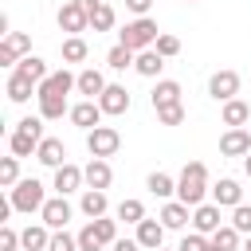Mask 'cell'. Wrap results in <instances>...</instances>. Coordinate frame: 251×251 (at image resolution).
<instances>
[{"mask_svg": "<svg viewBox=\"0 0 251 251\" xmlns=\"http://www.w3.org/2000/svg\"><path fill=\"white\" fill-rule=\"evenodd\" d=\"M20 247L24 251H47L51 247V227L47 224H27L20 231Z\"/></svg>", "mask_w": 251, "mask_h": 251, "instance_id": "603a6c76", "label": "cell"}, {"mask_svg": "<svg viewBox=\"0 0 251 251\" xmlns=\"http://www.w3.org/2000/svg\"><path fill=\"white\" fill-rule=\"evenodd\" d=\"M114 20H118V16H114V8H110V4H98V8L90 12V27H94V31H110V27H114Z\"/></svg>", "mask_w": 251, "mask_h": 251, "instance_id": "8d00e7d4", "label": "cell"}, {"mask_svg": "<svg viewBox=\"0 0 251 251\" xmlns=\"http://www.w3.org/2000/svg\"><path fill=\"white\" fill-rule=\"evenodd\" d=\"M145 188H149L157 200H169V196L176 192V180H173L169 173H161V169H157V173H149V176H145Z\"/></svg>", "mask_w": 251, "mask_h": 251, "instance_id": "83f0119b", "label": "cell"}, {"mask_svg": "<svg viewBox=\"0 0 251 251\" xmlns=\"http://www.w3.org/2000/svg\"><path fill=\"white\" fill-rule=\"evenodd\" d=\"M8 200H12V212H43V204H47V192H43V180H35V176H27V180H20L12 192H8Z\"/></svg>", "mask_w": 251, "mask_h": 251, "instance_id": "3957f363", "label": "cell"}, {"mask_svg": "<svg viewBox=\"0 0 251 251\" xmlns=\"http://www.w3.org/2000/svg\"><path fill=\"white\" fill-rule=\"evenodd\" d=\"M75 4H78V8H86V16H90V12H94L98 4H106V0H75Z\"/></svg>", "mask_w": 251, "mask_h": 251, "instance_id": "c3c4849f", "label": "cell"}, {"mask_svg": "<svg viewBox=\"0 0 251 251\" xmlns=\"http://www.w3.org/2000/svg\"><path fill=\"white\" fill-rule=\"evenodd\" d=\"M157 251H169V247H157Z\"/></svg>", "mask_w": 251, "mask_h": 251, "instance_id": "f5cc1de1", "label": "cell"}, {"mask_svg": "<svg viewBox=\"0 0 251 251\" xmlns=\"http://www.w3.org/2000/svg\"><path fill=\"white\" fill-rule=\"evenodd\" d=\"M137 63V51H129L126 43H114L110 51H106V67L110 71H126V67H133Z\"/></svg>", "mask_w": 251, "mask_h": 251, "instance_id": "f1b7e54d", "label": "cell"}, {"mask_svg": "<svg viewBox=\"0 0 251 251\" xmlns=\"http://www.w3.org/2000/svg\"><path fill=\"white\" fill-rule=\"evenodd\" d=\"M16 71H20V75H24V78H31V82H35V86H39V82H43V78H47V75H51V71H47V63H43V59H39V55H24V59H20V63H16Z\"/></svg>", "mask_w": 251, "mask_h": 251, "instance_id": "4316f807", "label": "cell"}, {"mask_svg": "<svg viewBox=\"0 0 251 251\" xmlns=\"http://www.w3.org/2000/svg\"><path fill=\"white\" fill-rule=\"evenodd\" d=\"M47 251H78V235H67V231H51V247Z\"/></svg>", "mask_w": 251, "mask_h": 251, "instance_id": "7bdbcfd3", "label": "cell"}, {"mask_svg": "<svg viewBox=\"0 0 251 251\" xmlns=\"http://www.w3.org/2000/svg\"><path fill=\"white\" fill-rule=\"evenodd\" d=\"M239 235H251V204H239V208H231V220H227Z\"/></svg>", "mask_w": 251, "mask_h": 251, "instance_id": "f35d334b", "label": "cell"}, {"mask_svg": "<svg viewBox=\"0 0 251 251\" xmlns=\"http://www.w3.org/2000/svg\"><path fill=\"white\" fill-rule=\"evenodd\" d=\"M106 86H110V82H106V75H102V71H94V67L78 71V86H75V90H78V94H86L90 102H98Z\"/></svg>", "mask_w": 251, "mask_h": 251, "instance_id": "ffe728a7", "label": "cell"}, {"mask_svg": "<svg viewBox=\"0 0 251 251\" xmlns=\"http://www.w3.org/2000/svg\"><path fill=\"white\" fill-rule=\"evenodd\" d=\"M157 220H161L169 231H180L184 224H192V208H188V204H180V200H165Z\"/></svg>", "mask_w": 251, "mask_h": 251, "instance_id": "5bb4252c", "label": "cell"}, {"mask_svg": "<svg viewBox=\"0 0 251 251\" xmlns=\"http://www.w3.org/2000/svg\"><path fill=\"white\" fill-rule=\"evenodd\" d=\"M35 90H39V86H35L31 78H24L20 71H12V75H8V82H4V94H8V102H16V106H24Z\"/></svg>", "mask_w": 251, "mask_h": 251, "instance_id": "44dd1931", "label": "cell"}, {"mask_svg": "<svg viewBox=\"0 0 251 251\" xmlns=\"http://www.w3.org/2000/svg\"><path fill=\"white\" fill-rule=\"evenodd\" d=\"M208 239H212V247H220V251H239V239H243V235H239L231 224H224V227H220L216 235H208Z\"/></svg>", "mask_w": 251, "mask_h": 251, "instance_id": "d6a6232c", "label": "cell"}, {"mask_svg": "<svg viewBox=\"0 0 251 251\" xmlns=\"http://www.w3.org/2000/svg\"><path fill=\"white\" fill-rule=\"evenodd\" d=\"M8 149H12V157H31V153L39 149V141H35L31 133H24V129H12V133H8Z\"/></svg>", "mask_w": 251, "mask_h": 251, "instance_id": "f546056e", "label": "cell"}, {"mask_svg": "<svg viewBox=\"0 0 251 251\" xmlns=\"http://www.w3.org/2000/svg\"><path fill=\"white\" fill-rule=\"evenodd\" d=\"M86 55H90V47H86L82 35H67L63 39V63H82Z\"/></svg>", "mask_w": 251, "mask_h": 251, "instance_id": "4dcf8cb0", "label": "cell"}, {"mask_svg": "<svg viewBox=\"0 0 251 251\" xmlns=\"http://www.w3.org/2000/svg\"><path fill=\"white\" fill-rule=\"evenodd\" d=\"M98 106H102V114L118 118V114H126V110H129V90H126V86H118V82H110V86L102 90Z\"/></svg>", "mask_w": 251, "mask_h": 251, "instance_id": "4fadbf2b", "label": "cell"}, {"mask_svg": "<svg viewBox=\"0 0 251 251\" xmlns=\"http://www.w3.org/2000/svg\"><path fill=\"white\" fill-rule=\"evenodd\" d=\"M153 51H157L161 59H173V55H180V39H176V35H169V31H161V35H157V43H153Z\"/></svg>", "mask_w": 251, "mask_h": 251, "instance_id": "74e56055", "label": "cell"}, {"mask_svg": "<svg viewBox=\"0 0 251 251\" xmlns=\"http://www.w3.org/2000/svg\"><path fill=\"white\" fill-rule=\"evenodd\" d=\"M82 184H86V176H82V169H78V165H71V161H67L63 169H55V192H59V196H71V192H78Z\"/></svg>", "mask_w": 251, "mask_h": 251, "instance_id": "d6986e66", "label": "cell"}, {"mask_svg": "<svg viewBox=\"0 0 251 251\" xmlns=\"http://www.w3.org/2000/svg\"><path fill=\"white\" fill-rule=\"evenodd\" d=\"M208 251H220V247H208Z\"/></svg>", "mask_w": 251, "mask_h": 251, "instance_id": "816d5d0a", "label": "cell"}, {"mask_svg": "<svg viewBox=\"0 0 251 251\" xmlns=\"http://www.w3.org/2000/svg\"><path fill=\"white\" fill-rule=\"evenodd\" d=\"M24 55H31V39H27L24 31H8V35L0 39V67H12V71H16V63H20Z\"/></svg>", "mask_w": 251, "mask_h": 251, "instance_id": "8992f818", "label": "cell"}, {"mask_svg": "<svg viewBox=\"0 0 251 251\" xmlns=\"http://www.w3.org/2000/svg\"><path fill=\"white\" fill-rule=\"evenodd\" d=\"M94 224V231H98V239H102V247H114L118 243V220H110V216H102V220H90Z\"/></svg>", "mask_w": 251, "mask_h": 251, "instance_id": "d590c367", "label": "cell"}, {"mask_svg": "<svg viewBox=\"0 0 251 251\" xmlns=\"http://www.w3.org/2000/svg\"><path fill=\"white\" fill-rule=\"evenodd\" d=\"M106 208H110V200H106V192H98V188H82V200H78V212H82L86 220H102V216H106Z\"/></svg>", "mask_w": 251, "mask_h": 251, "instance_id": "cb8c5ba5", "label": "cell"}, {"mask_svg": "<svg viewBox=\"0 0 251 251\" xmlns=\"http://www.w3.org/2000/svg\"><path fill=\"white\" fill-rule=\"evenodd\" d=\"M0 184H4L8 192L20 184V157H4V161H0Z\"/></svg>", "mask_w": 251, "mask_h": 251, "instance_id": "e575fe53", "label": "cell"}, {"mask_svg": "<svg viewBox=\"0 0 251 251\" xmlns=\"http://www.w3.org/2000/svg\"><path fill=\"white\" fill-rule=\"evenodd\" d=\"M114 216H118V220H126V224H133V227H137V224H141V220H145V204H141V200H133V196H126V200H122V204H118V212H114Z\"/></svg>", "mask_w": 251, "mask_h": 251, "instance_id": "1f68e13d", "label": "cell"}, {"mask_svg": "<svg viewBox=\"0 0 251 251\" xmlns=\"http://www.w3.org/2000/svg\"><path fill=\"white\" fill-rule=\"evenodd\" d=\"M243 173H247V176H251V153H247V157H243Z\"/></svg>", "mask_w": 251, "mask_h": 251, "instance_id": "681fc988", "label": "cell"}, {"mask_svg": "<svg viewBox=\"0 0 251 251\" xmlns=\"http://www.w3.org/2000/svg\"><path fill=\"white\" fill-rule=\"evenodd\" d=\"M243 251H251V235H243Z\"/></svg>", "mask_w": 251, "mask_h": 251, "instance_id": "f907efd6", "label": "cell"}, {"mask_svg": "<svg viewBox=\"0 0 251 251\" xmlns=\"http://www.w3.org/2000/svg\"><path fill=\"white\" fill-rule=\"evenodd\" d=\"M67 118H71V126H78V129H86V133H90V129H98V126H102V106H98V102H90V98H82V102H75V106H71V114H67Z\"/></svg>", "mask_w": 251, "mask_h": 251, "instance_id": "30bf717a", "label": "cell"}, {"mask_svg": "<svg viewBox=\"0 0 251 251\" xmlns=\"http://www.w3.org/2000/svg\"><path fill=\"white\" fill-rule=\"evenodd\" d=\"M126 8L141 20V16H149V8H153V0H126Z\"/></svg>", "mask_w": 251, "mask_h": 251, "instance_id": "bcb514c9", "label": "cell"}, {"mask_svg": "<svg viewBox=\"0 0 251 251\" xmlns=\"http://www.w3.org/2000/svg\"><path fill=\"white\" fill-rule=\"evenodd\" d=\"M78 86V75H71L67 67L63 71H51L43 82H39V90H35V98H67L71 90Z\"/></svg>", "mask_w": 251, "mask_h": 251, "instance_id": "5b68a950", "label": "cell"}, {"mask_svg": "<svg viewBox=\"0 0 251 251\" xmlns=\"http://www.w3.org/2000/svg\"><path fill=\"white\" fill-rule=\"evenodd\" d=\"M86 149H90V157H114L118 149H122V133L114 129V126H98V129H90L86 133Z\"/></svg>", "mask_w": 251, "mask_h": 251, "instance_id": "277c9868", "label": "cell"}, {"mask_svg": "<svg viewBox=\"0 0 251 251\" xmlns=\"http://www.w3.org/2000/svg\"><path fill=\"white\" fill-rule=\"evenodd\" d=\"M157 35H161V27H157V20H149V16H141V20H129L122 31H118V43H126L129 51H149L153 43H157Z\"/></svg>", "mask_w": 251, "mask_h": 251, "instance_id": "7a4b0ae2", "label": "cell"}, {"mask_svg": "<svg viewBox=\"0 0 251 251\" xmlns=\"http://www.w3.org/2000/svg\"><path fill=\"white\" fill-rule=\"evenodd\" d=\"M71 216H75V208L67 204V196H47V204H43V212H39V220H43L51 231H67Z\"/></svg>", "mask_w": 251, "mask_h": 251, "instance_id": "ba28073f", "label": "cell"}, {"mask_svg": "<svg viewBox=\"0 0 251 251\" xmlns=\"http://www.w3.org/2000/svg\"><path fill=\"white\" fill-rule=\"evenodd\" d=\"M63 114H71L67 98H39V118H43V122H55V118H63Z\"/></svg>", "mask_w": 251, "mask_h": 251, "instance_id": "836d02e7", "label": "cell"}, {"mask_svg": "<svg viewBox=\"0 0 251 251\" xmlns=\"http://www.w3.org/2000/svg\"><path fill=\"white\" fill-rule=\"evenodd\" d=\"M208 192H212L208 188V165L204 161H188L180 169V180H176V200L188 204V208H200V204H208L204 200Z\"/></svg>", "mask_w": 251, "mask_h": 251, "instance_id": "6da1fadb", "label": "cell"}, {"mask_svg": "<svg viewBox=\"0 0 251 251\" xmlns=\"http://www.w3.org/2000/svg\"><path fill=\"white\" fill-rule=\"evenodd\" d=\"M212 204H220V208H239V204H243L239 180H235V176H220V180L212 184Z\"/></svg>", "mask_w": 251, "mask_h": 251, "instance_id": "7c38bea8", "label": "cell"}, {"mask_svg": "<svg viewBox=\"0 0 251 251\" xmlns=\"http://www.w3.org/2000/svg\"><path fill=\"white\" fill-rule=\"evenodd\" d=\"M59 31H67V35H78V31H86L90 27V16H86V8H78L75 0H67L63 8H59Z\"/></svg>", "mask_w": 251, "mask_h": 251, "instance_id": "9c48e42d", "label": "cell"}, {"mask_svg": "<svg viewBox=\"0 0 251 251\" xmlns=\"http://www.w3.org/2000/svg\"><path fill=\"white\" fill-rule=\"evenodd\" d=\"M188 4H192V0H188Z\"/></svg>", "mask_w": 251, "mask_h": 251, "instance_id": "db71d44e", "label": "cell"}, {"mask_svg": "<svg viewBox=\"0 0 251 251\" xmlns=\"http://www.w3.org/2000/svg\"><path fill=\"white\" fill-rule=\"evenodd\" d=\"M16 247H20V231L4 224V227H0V251H16Z\"/></svg>", "mask_w": 251, "mask_h": 251, "instance_id": "f6af8a7d", "label": "cell"}, {"mask_svg": "<svg viewBox=\"0 0 251 251\" xmlns=\"http://www.w3.org/2000/svg\"><path fill=\"white\" fill-rule=\"evenodd\" d=\"M35 161L47 165V169H63V165H67V149H63V141H59V137H43L39 149H35Z\"/></svg>", "mask_w": 251, "mask_h": 251, "instance_id": "e0dca14e", "label": "cell"}, {"mask_svg": "<svg viewBox=\"0 0 251 251\" xmlns=\"http://www.w3.org/2000/svg\"><path fill=\"white\" fill-rule=\"evenodd\" d=\"M157 122H161V126H180V122H184V102L161 106V110H157Z\"/></svg>", "mask_w": 251, "mask_h": 251, "instance_id": "ab89813d", "label": "cell"}, {"mask_svg": "<svg viewBox=\"0 0 251 251\" xmlns=\"http://www.w3.org/2000/svg\"><path fill=\"white\" fill-rule=\"evenodd\" d=\"M114 251H141V243H137V239H118Z\"/></svg>", "mask_w": 251, "mask_h": 251, "instance_id": "7dc6e473", "label": "cell"}, {"mask_svg": "<svg viewBox=\"0 0 251 251\" xmlns=\"http://www.w3.org/2000/svg\"><path fill=\"white\" fill-rule=\"evenodd\" d=\"M224 227V216H220V204H200V208H192V231H200V235H216Z\"/></svg>", "mask_w": 251, "mask_h": 251, "instance_id": "8fae6325", "label": "cell"}, {"mask_svg": "<svg viewBox=\"0 0 251 251\" xmlns=\"http://www.w3.org/2000/svg\"><path fill=\"white\" fill-rule=\"evenodd\" d=\"M16 129H24V133H31L35 141H43V118H39V114H35V118H20Z\"/></svg>", "mask_w": 251, "mask_h": 251, "instance_id": "ee69618b", "label": "cell"}, {"mask_svg": "<svg viewBox=\"0 0 251 251\" xmlns=\"http://www.w3.org/2000/svg\"><path fill=\"white\" fill-rule=\"evenodd\" d=\"M78 251H102V239H98L94 224H86V227L78 231Z\"/></svg>", "mask_w": 251, "mask_h": 251, "instance_id": "b9f144b4", "label": "cell"}, {"mask_svg": "<svg viewBox=\"0 0 251 251\" xmlns=\"http://www.w3.org/2000/svg\"><path fill=\"white\" fill-rule=\"evenodd\" d=\"M82 176H86V188H98V192H106V188H110V180H114V169H110V161H102V157H90V165L82 169Z\"/></svg>", "mask_w": 251, "mask_h": 251, "instance_id": "ac0fdd59", "label": "cell"}, {"mask_svg": "<svg viewBox=\"0 0 251 251\" xmlns=\"http://www.w3.org/2000/svg\"><path fill=\"white\" fill-rule=\"evenodd\" d=\"M133 71H137L141 78H157V75L165 71V59H161V55H157V51L149 47V51H141V55H137V63H133Z\"/></svg>", "mask_w": 251, "mask_h": 251, "instance_id": "484cf974", "label": "cell"}, {"mask_svg": "<svg viewBox=\"0 0 251 251\" xmlns=\"http://www.w3.org/2000/svg\"><path fill=\"white\" fill-rule=\"evenodd\" d=\"M208 94L224 106V102H231V98H239V75L231 71V67H224V71H216L212 78H208Z\"/></svg>", "mask_w": 251, "mask_h": 251, "instance_id": "52a82bcc", "label": "cell"}, {"mask_svg": "<svg viewBox=\"0 0 251 251\" xmlns=\"http://www.w3.org/2000/svg\"><path fill=\"white\" fill-rule=\"evenodd\" d=\"M220 122H224L227 129H243V126L251 122V106H247L243 98H231V102L220 106Z\"/></svg>", "mask_w": 251, "mask_h": 251, "instance_id": "2e32d148", "label": "cell"}, {"mask_svg": "<svg viewBox=\"0 0 251 251\" xmlns=\"http://www.w3.org/2000/svg\"><path fill=\"white\" fill-rule=\"evenodd\" d=\"M165 231H169V227H165L161 220H149V216H145V220L137 224V235H133V239L141 243V251H157V247L165 243Z\"/></svg>", "mask_w": 251, "mask_h": 251, "instance_id": "9a60e30c", "label": "cell"}, {"mask_svg": "<svg viewBox=\"0 0 251 251\" xmlns=\"http://www.w3.org/2000/svg\"><path fill=\"white\" fill-rule=\"evenodd\" d=\"M220 153L224 157H247L251 153V133L247 129H227L220 137Z\"/></svg>", "mask_w": 251, "mask_h": 251, "instance_id": "7402d4cb", "label": "cell"}, {"mask_svg": "<svg viewBox=\"0 0 251 251\" xmlns=\"http://www.w3.org/2000/svg\"><path fill=\"white\" fill-rule=\"evenodd\" d=\"M149 102H153V110H161V106H173V102H180V82H176V78H157V86H153Z\"/></svg>", "mask_w": 251, "mask_h": 251, "instance_id": "d4e9b609", "label": "cell"}, {"mask_svg": "<svg viewBox=\"0 0 251 251\" xmlns=\"http://www.w3.org/2000/svg\"><path fill=\"white\" fill-rule=\"evenodd\" d=\"M208 247H212V239L200 235V231H188V235L176 243V251H208Z\"/></svg>", "mask_w": 251, "mask_h": 251, "instance_id": "60d3db41", "label": "cell"}]
</instances>
